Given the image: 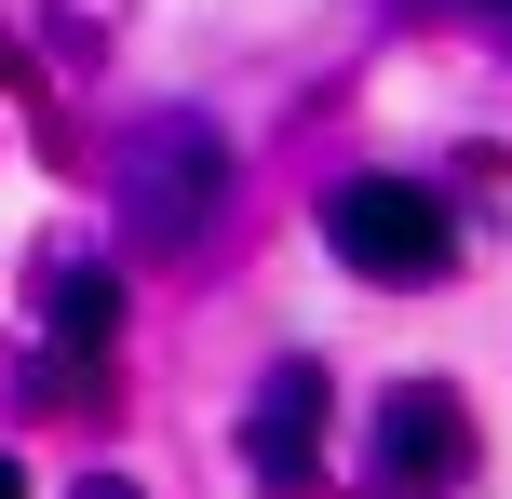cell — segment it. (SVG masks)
<instances>
[{
    "label": "cell",
    "instance_id": "6da1fadb",
    "mask_svg": "<svg viewBox=\"0 0 512 499\" xmlns=\"http://www.w3.org/2000/svg\"><path fill=\"white\" fill-rule=\"evenodd\" d=\"M324 243H337V270H364V284H445V270H459V216H445L418 176H351L324 203Z\"/></svg>",
    "mask_w": 512,
    "mask_h": 499
},
{
    "label": "cell",
    "instance_id": "7a4b0ae2",
    "mask_svg": "<svg viewBox=\"0 0 512 499\" xmlns=\"http://www.w3.org/2000/svg\"><path fill=\"white\" fill-rule=\"evenodd\" d=\"M216 203H230V135L216 122H149L122 149V230L135 243H189Z\"/></svg>",
    "mask_w": 512,
    "mask_h": 499
},
{
    "label": "cell",
    "instance_id": "3957f363",
    "mask_svg": "<svg viewBox=\"0 0 512 499\" xmlns=\"http://www.w3.org/2000/svg\"><path fill=\"white\" fill-rule=\"evenodd\" d=\"M472 473V419H459V392H391L378 405V486H405V499H445Z\"/></svg>",
    "mask_w": 512,
    "mask_h": 499
},
{
    "label": "cell",
    "instance_id": "277c9868",
    "mask_svg": "<svg viewBox=\"0 0 512 499\" xmlns=\"http://www.w3.org/2000/svg\"><path fill=\"white\" fill-rule=\"evenodd\" d=\"M310 446H324V365L297 351V365H270L256 405H243V473H256V486H297Z\"/></svg>",
    "mask_w": 512,
    "mask_h": 499
},
{
    "label": "cell",
    "instance_id": "5b68a950",
    "mask_svg": "<svg viewBox=\"0 0 512 499\" xmlns=\"http://www.w3.org/2000/svg\"><path fill=\"white\" fill-rule=\"evenodd\" d=\"M108 324H122V284H108V270H68V284H54V338H68V351H95Z\"/></svg>",
    "mask_w": 512,
    "mask_h": 499
},
{
    "label": "cell",
    "instance_id": "8992f818",
    "mask_svg": "<svg viewBox=\"0 0 512 499\" xmlns=\"http://www.w3.org/2000/svg\"><path fill=\"white\" fill-rule=\"evenodd\" d=\"M0 499H27V473H14V459H0Z\"/></svg>",
    "mask_w": 512,
    "mask_h": 499
},
{
    "label": "cell",
    "instance_id": "52a82bcc",
    "mask_svg": "<svg viewBox=\"0 0 512 499\" xmlns=\"http://www.w3.org/2000/svg\"><path fill=\"white\" fill-rule=\"evenodd\" d=\"M81 499H135V486H122V473H108V486H81Z\"/></svg>",
    "mask_w": 512,
    "mask_h": 499
}]
</instances>
